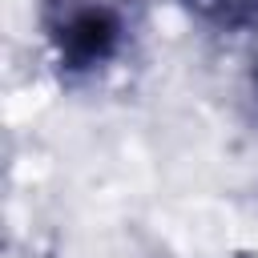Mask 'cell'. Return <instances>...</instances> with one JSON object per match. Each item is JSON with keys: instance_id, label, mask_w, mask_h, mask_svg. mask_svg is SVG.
<instances>
[{"instance_id": "obj_1", "label": "cell", "mask_w": 258, "mask_h": 258, "mask_svg": "<svg viewBox=\"0 0 258 258\" xmlns=\"http://www.w3.org/2000/svg\"><path fill=\"white\" fill-rule=\"evenodd\" d=\"M40 28L56 64L73 77L105 69L125 48V20L109 0H40Z\"/></svg>"}, {"instance_id": "obj_2", "label": "cell", "mask_w": 258, "mask_h": 258, "mask_svg": "<svg viewBox=\"0 0 258 258\" xmlns=\"http://www.w3.org/2000/svg\"><path fill=\"white\" fill-rule=\"evenodd\" d=\"M181 8L218 32H258V0H181Z\"/></svg>"}, {"instance_id": "obj_3", "label": "cell", "mask_w": 258, "mask_h": 258, "mask_svg": "<svg viewBox=\"0 0 258 258\" xmlns=\"http://www.w3.org/2000/svg\"><path fill=\"white\" fill-rule=\"evenodd\" d=\"M254 85H258V73H254Z\"/></svg>"}]
</instances>
